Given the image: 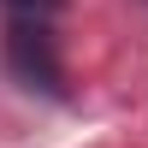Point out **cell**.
Masks as SVG:
<instances>
[{"instance_id": "2", "label": "cell", "mask_w": 148, "mask_h": 148, "mask_svg": "<svg viewBox=\"0 0 148 148\" xmlns=\"http://www.w3.org/2000/svg\"><path fill=\"white\" fill-rule=\"evenodd\" d=\"M6 6H18V12H59L65 0H6Z\"/></svg>"}, {"instance_id": "1", "label": "cell", "mask_w": 148, "mask_h": 148, "mask_svg": "<svg viewBox=\"0 0 148 148\" xmlns=\"http://www.w3.org/2000/svg\"><path fill=\"white\" fill-rule=\"evenodd\" d=\"M6 59L18 77L42 83V89H59V59H53V42H47L42 24H12L6 30Z\"/></svg>"}]
</instances>
